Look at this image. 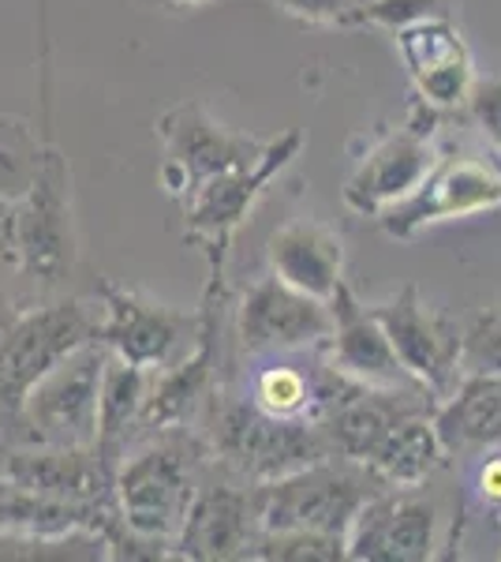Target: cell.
<instances>
[{
	"label": "cell",
	"mask_w": 501,
	"mask_h": 562,
	"mask_svg": "<svg viewBox=\"0 0 501 562\" xmlns=\"http://www.w3.org/2000/svg\"><path fill=\"white\" fill-rule=\"evenodd\" d=\"M105 349L98 341L76 349L42 379L23 405L8 416L12 447H94L98 386H102Z\"/></svg>",
	"instance_id": "obj_3"
},
{
	"label": "cell",
	"mask_w": 501,
	"mask_h": 562,
	"mask_svg": "<svg viewBox=\"0 0 501 562\" xmlns=\"http://www.w3.org/2000/svg\"><path fill=\"white\" fill-rule=\"evenodd\" d=\"M375 469L352 458H322L288 476L251 487L254 521L262 529H315L344 537L371 495L382 492Z\"/></svg>",
	"instance_id": "obj_2"
},
{
	"label": "cell",
	"mask_w": 501,
	"mask_h": 562,
	"mask_svg": "<svg viewBox=\"0 0 501 562\" xmlns=\"http://www.w3.org/2000/svg\"><path fill=\"white\" fill-rule=\"evenodd\" d=\"M150 371L127 364V360L105 352L102 386H98V431H94V454L116 476V465L124 461L132 439L139 435L143 405H147Z\"/></svg>",
	"instance_id": "obj_21"
},
{
	"label": "cell",
	"mask_w": 501,
	"mask_h": 562,
	"mask_svg": "<svg viewBox=\"0 0 501 562\" xmlns=\"http://www.w3.org/2000/svg\"><path fill=\"white\" fill-rule=\"evenodd\" d=\"M333 330L326 338V364L337 375L352 379L363 386H382V390H426L412 379V371L400 364V357L389 346L382 323L371 315V307H363L352 296V289L341 281V289L333 293ZM431 394V390H426Z\"/></svg>",
	"instance_id": "obj_15"
},
{
	"label": "cell",
	"mask_w": 501,
	"mask_h": 562,
	"mask_svg": "<svg viewBox=\"0 0 501 562\" xmlns=\"http://www.w3.org/2000/svg\"><path fill=\"white\" fill-rule=\"evenodd\" d=\"M371 315L382 323L389 346L400 357V364L412 371L419 386H426L434 397H449L460 383V338L457 323H449L434 307L419 301V289L405 285L394 301L371 304Z\"/></svg>",
	"instance_id": "obj_11"
},
{
	"label": "cell",
	"mask_w": 501,
	"mask_h": 562,
	"mask_svg": "<svg viewBox=\"0 0 501 562\" xmlns=\"http://www.w3.org/2000/svg\"><path fill=\"white\" fill-rule=\"evenodd\" d=\"M8 180H15V154L0 150V192H4Z\"/></svg>",
	"instance_id": "obj_31"
},
{
	"label": "cell",
	"mask_w": 501,
	"mask_h": 562,
	"mask_svg": "<svg viewBox=\"0 0 501 562\" xmlns=\"http://www.w3.org/2000/svg\"><path fill=\"white\" fill-rule=\"evenodd\" d=\"M464 109H468L471 121L479 124V132L501 150V79L498 76H482V79L476 76Z\"/></svg>",
	"instance_id": "obj_27"
},
{
	"label": "cell",
	"mask_w": 501,
	"mask_h": 562,
	"mask_svg": "<svg viewBox=\"0 0 501 562\" xmlns=\"http://www.w3.org/2000/svg\"><path fill=\"white\" fill-rule=\"evenodd\" d=\"M158 135L166 143V166L158 177L166 192L180 199H187L203 180L225 173V169L248 166L266 147L254 135L225 128L203 102L172 105L158 121Z\"/></svg>",
	"instance_id": "obj_9"
},
{
	"label": "cell",
	"mask_w": 501,
	"mask_h": 562,
	"mask_svg": "<svg viewBox=\"0 0 501 562\" xmlns=\"http://www.w3.org/2000/svg\"><path fill=\"white\" fill-rule=\"evenodd\" d=\"M214 450L240 476L266 484L322 458H337L318 420L307 416H270L259 405H225L214 413Z\"/></svg>",
	"instance_id": "obj_6"
},
{
	"label": "cell",
	"mask_w": 501,
	"mask_h": 562,
	"mask_svg": "<svg viewBox=\"0 0 501 562\" xmlns=\"http://www.w3.org/2000/svg\"><path fill=\"white\" fill-rule=\"evenodd\" d=\"M434 161H439V150L431 143V128L423 132L419 121H408L405 128L389 132L363 154V161L344 184V203L363 217H378L412 195L434 169Z\"/></svg>",
	"instance_id": "obj_14"
},
{
	"label": "cell",
	"mask_w": 501,
	"mask_h": 562,
	"mask_svg": "<svg viewBox=\"0 0 501 562\" xmlns=\"http://www.w3.org/2000/svg\"><path fill=\"white\" fill-rule=\"evenodd\" d=\"M0 267H15L12 248V199L0 192Z\"/></svg>",
	"instance_id": "obj_29"
},
{
	"label": "cell",
	"mask_w": 501,
	"mask_h": 562,
	"mask_svg": "<svg viewBox=\"0 0 501 562\" xmlns=\"http://www.w3.org/2000/svg\"><path fill=\"white\" fill-rule=\"evenodd\" d=\"M445 12V0H363L352 12V23L386 26V31H400L408 23L431 20V15Z\"/></svg>",
	"instance_id": "obj_25"
},
{
	"label": "cell",
	"mask_w": 501,
	"mask_h": 562,
	"mask_svg": "<svg viewBox=\"0 0 501 562\" xmlns=\"http://www.w3.org/2000/svg\"><path fill=\"white\" fill-rule=\"evenodd\" d=\"M434 431L445 454L464 458L501 447V371H468L434 405Z\"/></svg>",
	"instance_id": "obj_20"
},
{
	"label": "cell",
	"mask_w": 501,
	"mask_h": 562,
	"mask_svg": "<svg viewBox=\"0 0 501 562\" xmlns=\"http://www.w3.org/2000/svg\"><path fill=\"white\" fill-rule=\"evenodd\" d=\"M439 510L415 487H382L360 506L344 532V559L423 562L434 555Z\"/></svg>",
	"instance_id": "obj_13"
},
{
	"label": "cell",
	"mask_w": 501,
	"mask_h": 562,
	"mask_svg": "<svg viewBox=\"0 0 501 562\" xmlns=\"http://www.w3.org/2000/svg\"><path fill=\"white\" fill-rule=\"evenodd\" d=\"M445 450L434 431V420L426 413H408L382 435V442L371 450L367 465L386 487H419L434 469L442 465Z\"/></svg>",
	"instance_id": "obj_22"
},
{
	"label": "cell",
	"mask_w": 501,
	"mask_h": 562,
	"mask_svg": "<svg viewBox=\"0 0 501 562\" xmlns=\"http://www.w3.org/2000/svg\"><path fill=\"white\" fill-rule=\"evenodd\" d=\"M266 259L270 274H277L285 285L326 304L333 301V293L344 281L341 237L333 229H326L322 222H311V217H296V222H285L281 229H273L266 240Z\"/></svg>",
	"instance_id": "obj_19"
},
{
	"label": "cell",
	"mask_w": 501,
	"mask_h": 562,
	"mask_svg": "<svg viewBox=\"0 0 501 562\" xmlns=\"http://www.w3.org/2000/svg\"><path fill=\"white\" fill-rule=\"evenodd\" d=\"M299 147H304V135L296 128H288L285 135L270 139L254 161L203 180V184L184 199L187 203L184 240L198 244V248L206 251L209 274L214 278L225 274V256H229V244L236 237V229L243 225V217L254 211L262 192L281 177V169H288V161L296 158Z\"/></svg>",
	"instance_id": "obj_7"
},
{
	"label": "cell",
	"mask_w": 501,
	"mask_h": 562,
	"mask_svg": "<svg viewBox=\"0 0 501 562\" xmlns=\"http://www.w3.org/2000/svg\"><path fill=\"white\" fill-rule=\"evenodd\" d=\"M12 319H15L12 307H8V312H4V304H0V338H4V334H8V326H12Z\"/></svg>",
	"instance_id": "obj_33"
},
{
	"label": "cell",
	"mask_w": 501,
	"mask_h": 562,
	"mask_svg": "<svg viewBox=\"0 0 501 562\" xmlns=\"http://www.w3.org/2000/svg\"><path fill=\"white\" fill-rule=\"evenodd\" d=\"M259 537V521H254L251 487L232 484H198L191 498L184 525L172 537V555L177 559H248L251 543Z\"/></svg>",
	"instance_id": "obj_18"
},
{
	"label": "cell",
	"mask_w": 501,
	"mask_h": 562,
	"mask_svg": "<svg viewBox=\"0 0 501 562\" xmlns=\"http://www.w3.org/2000/svg\"><path fill=\"white\" fill-rule=\"evenodd\" d=\"M147 4H158V8H195V4H206V0H147Z\"/></svg>",
	"instance_id": "obj_32"
},
{
	"label": "cell",
	"mask_w": 501,
	"mask_h": 562,
	"mask_svg": "<svg viewBox=\"0 0 501 562\" xmlns=\"http://www.w3.org/2000/svg\"><path fill=\"white\" fill-rule=\"evenodd\" d=\"M288 15L304 23H318V26H349L352 12L363 4V0H277Z\"/></svg>",
	"instance_id": "obj_28"
},
{
	"label": "cell",
	"mask_w": 501,
	"mask_h": 562,
	"mask_svg": "<svg viewBox=\"0 0 501 562\" xmlns=\"http://www.w3.org/2000/svg\"><path fill=\"white\" fill-rule=\"evenodd\" d=\"M460 371H501V307L479 315L460 338Z\"/></svg>",
	"instance_id": "obj_26"
},
{
	"label": "cell",
	"mask_w": 501,
	"mask_h": 562,
	"mask_svg": "<svg viewBox=\"0 0 501 562\" xmlns=\"http://www.w3.org/2000/svg\"><path fill=\"white\" fill-rule=\"evenodd\" d=\"M206 454L209 447L184 424L150 431L147 447L135 450L132 458L124 454L113 476V498L121 521L135 537L172 543L184 525L191 498H195L198 469H203Z\"/></svg>",
	"instance_id": "obj_1"
},
{
	"label": "cell",
	"mask_w": 501,
	"mask_h": 562,
	"mask_svg": "<svg viewBox=\"0 0 501 562\" xmlns=\"http://www.w3.org/2000/svg\"><path fill=\"white\" fill-rule=\"evenodd\" d=\"M248 559L266 562H337L344 559V537L315 529H262Z\"/></svg>",
	"instance_id": "obj_24"
},
{
	"label": "cell",
	"mask_w": 501,
	"mask_h": 562,
	"mask_svg": "<svg viewBox=\"0 0 501 562\" xmlns=\"http://www.w3.org/2000/svg\"><path fill=\"white\" fill-rule=\"evenodd\" d=\"M203 312H184L116 281L98 285V346L143 371L177 364L195 346Z\"/></svg>",
	"instance_id": "obj_8"
},
{
	"label": "cell",
	"mask_w": 501,
	"mask_h": 562,
	"mask_svg": "<svg viewBox=\"0 0 501 562\" xmlns=\"http://www.w3.org/2000/svg\"><path fill=\"white\" fill-rule=\"evenodd\" d=\"M15 270L42 285L76 267V222H71V177L60 150L34 158V177L20 199H12Z\"/></svg>",
	"instance_id": "obj_4"
},
{
	"label": "cell",
	"mask_w": 501,
	"mask_h": 562,
	"mask_svg": "<svg viewBox=\"0 0 501 562\" xmlns=\"http://www.w3.org/2000/svg\"><path fill=\"white\" fill-rule=\"evenodd\" d=\"M479 495L487 503L501 506V458H490L487 465L479 469Z\"/></svg>",
	"instance_id": "obj_30"
},
{
	"label": "cell",
	"mask_w": 501,
	"mask_h": 562,
	"mask_svg": "<svg viewBox=\"0 0 501 562\" xmlns=\"http://www.w3.org/2000/svg\"><path fill=\"white\" fill-rule=\"evenodd\" d=\"M0 480L57 503L116 506L113 473L98 461L94 447H12L0 458Z\"/></svg>",
	"instance_id": "obj_16"
},
{
	"label": "cell",
	"mask_w": 501,
	"mask_h": 562,
	"mask_svg": "<svg viewBox=\"0 0 501 562\" xmlns=\"http://www.w3.org/2000/svg\"><path fill=\"white\" fill-rule=\"evenodd\" d=\"M251 405L270 416H307L315 409V379L296 364H266L251 379Z\"/></svg>",
	"instance_id": "obj_23"
},
{
	"label": "cell",
	"mask_w": 501,
	"mask_h": 562,
	"mask_svg": "<svg viewBox=\"0 0 501 562\" xmlns=\"http://www.w3.org/2000/svg\"><path fill=\"white\" fill-rule=\"evenodd\" d=\"M333 330V307L326 301L285 285L277 274L254 281L236 304V338L240 346L262 352H299L326 346Z\"/></svg>",
	"instance_id": "obj_12"
},
{
	"label": "cell",
	"mask_w": 501,
	"mask_h": 562,
	"mask_svg": "<svg viewBox=\"0 0 501 562\" xmlns=\"http://www.w3.org/2000/svg\"><path fill=\"white\" fill-rule=\"evenodd\" d=\"M501 206V173L471 154H445L408 199L378 214V225L397 240H412L426 225Z\"/></svg>",
	"instance_id": "obj_10"
},
{
	"label": "cell",
	"mask_w": 501,
	"mask_h": 562,
	"mask_svg": "<svg viewBox=\"0 0 501 562\" xmlns=\"http://www.w3.org/2000/svg\"><path fill=\"white\" fill-rule=\"evenodd\" d=\"M394 34L408 76L419 90V102L431 109H460L468 102L476 65H471V53L457 26L445 15H431V20L400 26Z\"/></svg>",
	"instance_id": "obj_17"
},
{
	"label": "cell",
	"mask_w": 501,
	"mask_h": 562,
	"mask_svg": "<svg viewBox=\"0 0 501 562\" xmlns=\"http://www.w3.org/2000/svg\"><path fill=\"white\" fill-rule=\"evenodd\" d=\"M98 341V307L87 301H57L15 315L0 338V420L76 349Z\"/></svg>",
	"instance_id": "obj_5"
}]
</instances>
